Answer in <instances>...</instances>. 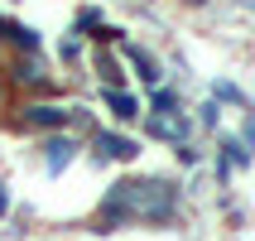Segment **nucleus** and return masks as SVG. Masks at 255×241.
<instances>
[{
  "instance_id": "nucleus-8",
  "label": "nucleus",
  "mask_w": 255,
  "mask_h": 241,
  "mask_svg": "<svg viewBox=\"0 0 255 241\" xmlns=\"http://www.w3.org/2000/svg\"><path fill=\"white\" fill-rule=\"evenodd\" d=\"M149 106H154V116H178V111H183V101H178V92H173V87H154Z\"/></svg>"
},
{
  "instance_id": "nucleus-14",
  "label": "nucleus",
  "mask_w": 255,
  "mask_h": 241,
  "mask_svg": "<svg viewBox=\"0 0 255 241\" xmlns=\"http://www.w3.org/2000/svg\"><path fill=\"white\" fill-rule=\"evenodd\" d=\"M0 97H5V87H0Z\"/></svg>"
},
{
  "instance_id": "nucleus-6",
  "label": "nucleus",
  "mask_w": 255,
  "mask_h": 241,
  "mask_svg": "<svg viewBox=\"0 0 255 241\" xmlns=\"http://www.w3.org/2000/svg\"><path fill=\"white\" fill-rule=\"evenodd\" d=\"M121 48H126V58L135 63V72H140L144 82H149V87H159V77H164V72H159V63H154V58L144 53L140 43H121Z\"/></svg>"
},
{
  "instance_id": "nucleus-12",
  "label": "nucleus",
  "mask_w": 255,
  "mask_h": 241,
  "mask_svg": "<svg viewBox=\"0 0 255 241\" xmlns=\"http://www.w3.org/2000/svg\"><path fill=\"white\" fill-rule=\"evenodd\" d=\"M217 116H222V106H217V101H207V106H202V121H207V126H217Z\"/></svg>"
},
{
  "instance_id": "nucleus-11",
  "label": "nucleus",
  "mask_w": 255,
  "mask_h": 241,
  "mask_svg": "<svg viewBox=\"0 0 255 241\" xmlns=\"http://www.w3.org/2000/svg\"><path fill=\"white\" fill-rule=\"evenodd\" d=\"M241 150H246V155H251V150H255V111L246 116V135H241Z\"/></svg>"
},
{
  "instance_id": "nucleus-13",
  "label": "nucleus",
  "mask_w": 255,
  "mask_h": 241,
  "mask_svg": "<svg viewBox=\"0 0 255 241\" xmlns=\"http://www.w3.org/2000/svg\"><path fill=\"white\" fill-rule=\"evenodd\" d=\"M10 213V193H5V184H0V217Z\"/></svg>"
},
{
  "instance_id": "nucleus-10",
  "label": "nucleus",
  "mask_w": 255,
  "mask_h": 241,
  "mask_svg": "<svg viewBox=\"0 0 255 241\" xmlns=\"http://www.w3.org/2000/svg\"><path fill=\"white\" fill-rule=\"evenodd\" d=\"M14 77H19V82H34V87H39V82H43V68L34 63V58H29V63H19V72H14Z\"/></svg>"
},
{
  "instance_id": "nucleus-1",
  "label": "nucleus",
  "mask_w": 255,
  "mask_h": 241,
  "mask_svg": "<svg viewBox=\"0 0 255 241\" xmlns=\"http://www.w3.org/2000/svg\"><path fill=\"white\" fill-rule=\"evenodd\" d=\"M173 213H178V188L169 179H121L101 198L97 227L111 232L121 222H169Z\"/></svg>"
},
{
  "instance_id": "nucleus-2",
  "label": "nucleus",
  "mask_w": 255,
  "mask_h": 241,
  "mask_svg": "<svg viewBox=\"0 0 255 241\" xmlns=\"http://www.w3.org/2000/svg\"><path fill=\"white\" fill-rule=\"evenodd\" d=\"M68 116L72 111H63V106H53V101H34V106H24L19 121H24L29 130H63V126H68Z\"/></svg>"
},
{
  "instance_id": "nucleus-3",
  "label": "nucleus",
  "mask_w": 255,
  "mask_h": 241,
  "mask_svg": "<svg viewBox=\"0 0 255 241\" xmlns=\"http://www.w3.org/2000/svg\"><path fill=\"white\" fill-rule=\"evenodd\" d=\"M135 155H140L135 140L116 135V130H97V159H135Z\"/></svg>"
},
{
  "instance_id": "nucleus-5",
  "label": "nucleus",
  "mask_w": 255,
  "mask_h": 241,
  "mask_svg": "<svg viewBox=\"0 0 255 241\" xmlns=\"http://www.w3.org/2000/svg\"><path fill=\"white\" fill-rule=\"evenodd\" d=\"M188 130H193V126H188L183 116H149V135H159V140L178 145V140H188Z\"/></svg>"
},
{
  "instance_id": "nucleus-4",
  "label": "nucleus",
  "mask_w": 255,
  "mask_h": 241,
  "mask_svg": "<svg viewBox=\"0 0 255 241\" xmlns=\"http://www.w3.org/2000/svg\"><path fill=\"white\" fill-rule=\"evenodd\" d=\"M72 155H77V140H68V135H58V140L43 145V164H48V174H63L72 164Z\"/></svg>"
},
{
  "instance_id": "nucleus-7",
  "label": "nucleus",
  "mask_w": 255,
  "mask_h": 241,
  "mask_svg": "<svg viewBox=\"0 0 255 241\" xmlns=\"http://www.w3.org/2000/svg\"><path fill=\"white\" fill-rule=\"evenodd\" d=\"M101 101H106L121 121H135V116H140V101L130 97V92H111V87H106V92H101Z\"/></svg>"
},
{
  "instance_id": "nucleus-9",
  "label": "nucleus",
  "mask_w": 255,
  "mask_h": 241,
  "mask_svg": "<svg viewBox=\"0 0 255 241\" xmlns=\"http://www.w3.org/2000/svg\"><path fill=\"white\" fill-rule=\"evenodd\" d=\"M97 72H101V77H106V87H111V92H121V68H116V58L97 53Z\"/></svg>"
}]
</instances>
